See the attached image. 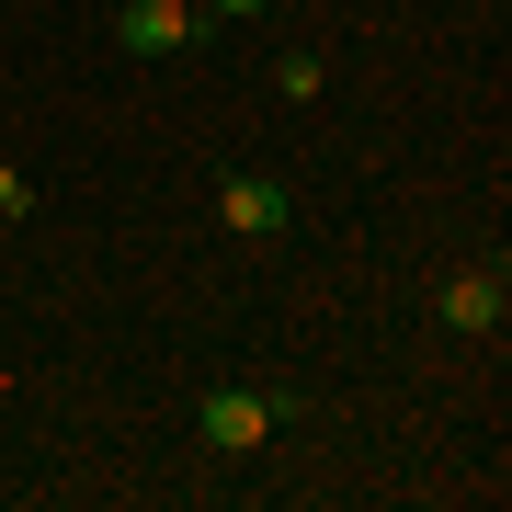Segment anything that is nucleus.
Wrapping results in <instances>:
<instances>
[{
	"label": "nucleus",
	"instance_id": "f257e3e1",
	"mask_svg": "<svg viewBox=\"0 0 512 512\" xmlns=\"http://www.w3.org/2000/svg\"><path fill=\"white\" fill-rule=\"evenodd\" d=\"M274 421H285V399H262V387H217V399L194 410V433L217 444V456H251V444H274Z\"/></svg>",
	"mask_w": 512,
	"mask_h": 512
},
{
	"label": "nucleus",
	"instance_id": "f03ea898",
	"mask_svg": "<svg viewBox=\"0 0 512 512\" xmlns=\"http://www.w3.org/2000/svg\"><path fill=\"white\" fill-rule=\"evenodd\" d=\"M194 0H126V57H183L194 46Z\"/></svg>",
	"mask_w": 512,
	"mask_h": 512
},
{
	"label": "nucleus",
	"instance_id": "7ed1b4c3",
	"mask_svg": "<svg viewBox=\"0 0 512 512\" xmlns=\"http://www.w3.org/2000/svg\"><path fill=\"white\" fill-rule=\"evenodd\" d=\"M217 217H228L239 239H274V228H285V183H274V171H239V183L217 194Z\"/></svg>",
	"mask_w": 512,
	"mask_h": 512
},
{
	"label": "nucleus",
	"instance_id": "20e7f679",
	"mask_svg": "<svg viewBox=\"0 0 512 512\" xmlns=\"http://www.w3.org/2000/svg\"><path fill=\"white\" fill-rule=\"evenodd\" d=\"M501 308H512V296H501V262H490V274H456V285H444V330H501Z\"/></svg>",
	"mask_w": 512,
	"mask_h": 512
},
{
	"label": "nucleus",
	"instance_id": "39448f33",
	"mask_svg": "<svg viewBox=\"0 0 512 512\" xmlns=\"http://www.w3.org/2000/svg\"><path fill=\"white\" fill-rule=\"evenodd\" d=\"M0 217H23V171L12 160H0Z\"/></svg>",
	"mask_w": 512,
	"mask_h": 512
},
{
	"label": "nucleus",
	"instance_id": "423d86ee",
	"mask_svg": "<svg viewBox=\"0 0 512 512\" xmlns=\"http://www.w3.org/2000/svg\"><path fill=\"white\" fill-rule=\"evenodd\" d=\"M194 12H239V23H251V12H274V0H194Z\"/></svg>",
	"mask_w": 512,
	"mask_h": 512
}]
</instances>
